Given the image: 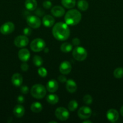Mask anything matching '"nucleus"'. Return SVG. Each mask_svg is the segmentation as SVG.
I'll list each match as a JSON object with an SVG mask.
<instances>
[{
  "instance_id": "nucleus-1",
  "label": "nucleus",
  "mask_w": 123,
  "mask_h": 123,
  "mask_svg": "<svg viewBox=\"0 0 123 123\" xmlns=\"http://www.w3.org/2000/svg\"><path fill=\"white\" fill-rule=\"evenodd\" d=\"M52 33L55 39L59 41H65L69 37L70 30L66 23L59 22L53 26Z\"/></svg>"
},
{
  "instance_id": "nucleus-2",
  "label": "nucleus",
  "mask_w": 123,
  "mask_h": 123,
  "mask_svg": "<svg viewBox=\"0 0 123 123\" xmlns=\"http://www.w3.org/2000/svg\"><path fill=\"white\" fill-rule=\"evenodd\" d=\"M82 19V14L76 9H71L66 12L65 16V21L68 25H77Z\"/></svg>"
},
{
  "instance_id": "nucleus-3",
  "label": "nucleus",
  "mask_w": 123,
  "mask_h": 123,
  "mask_svg": "<svg viewBox=\"0 0 123 123\" xmlns=\"http://www.w3.org/2000/svg\"><path fill=\"white\" fill-rule=\"evenodd\" d=\"M30 93L34 98L41 99L45 96L47 90L45 86L41 84H35L31 87Z\"/></svg>"
},
{
  "instance_id": "nucleus-4",
  "label": "nucleus",
  "mask_w": 123,
  "mask_h": 123,
  "mask_svg": "<svg viewBox=\"0 0 123 123\" xmlns=\"http://www.w3.org/2000/svg\"><path fill=\"white\" fill-rule=\"evenodd\" d=\"M72 56L74 58L78 61H83L88 56L86 50L81 46H77L72 51Z\"/></svg>"
},
{
  "instance_id": "nucleus-5",
  "label": "nucleus",
  "mask_w": 123,
  "mask_h": 123,
  "mask_svg": "<svg viewBox=\"0 0 123 123\" xmlns=\"http://www.w3.org/2000/svg\"><path fill=\"white\" fill-rule=\"evenodd\" d=\"M45 47V42L43 39L39 38L33 40L30 44V48L31 50L35 52H39L42 51Z\"/></svg>"
},
{
  "instance_id": "nucleus-6",
  "label": "nucleus",
  "mask_w": 123,
  "mask_h": 123,
  "mask_svg": "<svg viewBox=\"0 0 123 123\" xmlns=\"http://www.w3.org/2000/svg\"><path fill=\"white\" fill-rule=\"evenodd\" d=\"M55 115L60 121H66L69 118V113L68 111L63 107H59L55 111Z\"/></svg>"
},
{
  "instance_id": "nucleus-7",
  "label": "nucleus",
  "mask_w": 123,
  "mask_h": 123,
  "mask_svg": "<svg viewBox=\"0 0 123 123\" xmlns=\"http://www.w3.org/2000/svg\"><path fill=\"white\" fill-rule=\"evenodd\" d=\"M27 23L30 27L32 28H39L41 25V20L36 16H29L27 18Z\"/></svg>"
},
{
  "instance_id": "nucleus-8",
  "label": "nucleus",
  "mask_w": 123,
  "mask_h": 123,
  "mask_svg": "<svg viewBox=\"0 0 123 123\" xmlns=\"http://www.w3.org/2000/svg\"><path fill=\"white\" fill-rule=\"evenodd\" d=\"M14 30V25L12 22H7L0 27V32L4 35L10 34Z\"/></svg>"
},
{
  "instance_id": "nucleus-9",
  "label": "nucleus",
  "mask_w": 123,
  "mask_h": 123,
  "mask_svg": "<svg viewBox=\"0 0 123 123\" xmlns=\"http://www.w3.org/2000/svg\"><path fill=\"white\" fill-rule=\"evenodd\" d=\"M92 115V110L88 106H82L78 109V115L82 120H87Z\"/></svg>"
},
{
  "instance_id": "nucleus-10",
  "label": "nucleus",
  "mask_w": 123,
  "mask_h": 123,
  "mask_svg": "<svg viewBox=\"0 0 123 123\" xmlns=\"http://www.w3.org/2000/svg\"><path fill=\"white\" fill-rule=\"evenodd\" d=\"M29 40L26 36H19L14 39V44L16 47L19 48L27 46L28 44Z\"/></svg>"
},
{
  "instance_id": "nucleus-11",
  "label": "nucleus",
  "mask_w": 123,
  "mask_h": 123,
  "mask_svg": "<svg viewBox=\"0 0 123 123\" xmlns=\"http://www.w3.org/2000/svg\"><path fill=\"white\" fill-rule=\"evenodd\" d=\"M72 70V66L69 62L64 61L60 64L59 67V70L62 74H68L71 72Z\"/></svg>"
},
{
  "instance_id": "nucleus-12",
  "label": "nucleus",
  "mask_w": 123,
  "mask_h": 123,
  "mask_svg": "<svg viewBox=\"0 0 123 123\" xmlns=\"http://www.w3.org/2000/svg\"><path fill=\"white\" fill-rule=\"evenodd\" d=\"M107 120L112 123H115L118 120L119 118V114L118 111L114 109H110L108 110L106 114Z\"/></svg>"
},
{
  "instance_id": "nucleus-13",
  "label": "nucleus",
  "mask_w": 123,
  "mask_h": 123,
  "mask_svg": "<svg viewBox=\"0 0 123 123\" xmlns=\"http://www.w3.org/2000/svg\"><path fill=\"white\" fill-rule=\"evenodd\" d=\"M51 13L54 16L57 18H60L63 16L65 13V10L62 7L59 6H54L51 10Z\"/></svg>"
},
{
  "instance_id": "nucleus-14",
  "label": "nucleus",
  "mask_w": 123,
  "mask_h": 123,
  "mask_svg": "<svg viewBox=\"0 0 123 123\" xmlns=\"http://www.w3.org/2000/svg\"><path fill=\"white\" fill-rule=\"evenodd\" d=\"M18 57L22 62H27L30 58V53L27 49H22L18 52Z\"/></svg>"
},
{
  "instance_id": "nucleus-15",
  "label": "nucleus",
  "mask_w": 123,
  "mask_h": 123,
  "mask_svg": "<svg viewBox=\"0 0 123 123\" xmlns=\"http://www.w3.org/2000/svg\"><path fill=\"white\" fill-rule=\"evenodd\" d=\"M59 85L58 82L55 79H51L50 80L47 82V89L48 91L50 92H54L57 91Z\"/></svg>"
},
{
  "instance_id": "nucleus-16",
  "label": "nucleus",
  "mask_w": 123,
  "mask_h": 123,
  "mask_svg": "<svg viewBox=\"0 0 123 123\" xmlns=\"http://www.w3.org/2000/svg\"><path fill=\"white\" fill-rule=\"evenodd\" d=\"M66 88L67 91L71 93L75 92L77 88V84L75 82L73 79H68L66 80Z\"/></svg>"
},
{
  "instance_id": "nucleus-17",
  "label": "nucleus",
  "mask_w": 123,
  "mask_h": 123,
  "mask_svg": "<svg viewBox=\"0 0 123 123\" xmlns=\"http://www.w3.org/2000/svg\"><path fill=\"white\" fill-rule=\"evenodd\" d=\"M55 22V19L52 16L45 15L42 19V23L45 27L49 28L53 26Z\"/></svg>"
},
{
  "instance_id": "nucleus-18",
  "label": "nucleus",
  "mask_w": 123,
  "mask_h": 123,
  "mask_svg": "<svg viewBox=\"0 0 123 123\" xmlns=\"http://www.w3.org/2000/svg\"><path fill=\"white\" fill-rule=\"evenodd\" d=\"M23 82V78L19 73H14L12 77V82L15 86H20Z\"/></svg>"
},
{
  "instance_id": "nucleus-19",
  "label": "nucleus",
  "mask_w": 123,
  "mask_h": 123,
  "mask_svg": "<svg viewBox=\"0 0 123 123\" xmlns=\"http://www.w3.org/2000/svg\"><path fill=\"white\" fill-rule=\"evenodd\" d=\"M25 113L24 107L21 105H17L13 109V114L17 118H21Z\"/></svg>"
},
{
  "instance_id": "nucleus-20",
  "label": "nucleus",
  "mask_w": 123,
  "mask_h": 123,
  "mask_svg": "<svg viewBox=\"0 0 123 123\" xmlns=\"http://www.w3.org/2000/svg\"><path fill=\"white\" fill-rule=\"evenodd\" d=\"M37 3L36 0H25V7L28 10L34 11L36 9Z\"/></svg>"
},
{
  "instance_id": "nucleus-21",
  "label": "nucleus",
  "mask_w": 123,
  "mask_h": 123,
  "mask_svg": "<svg viewBox=\"0 0 123 123\" xmlns=\"http://www.w3.org/2000/svg\"><path fill=\"white\" fill-rule=\"evenodd\" d=\"M30 109L32 112L34 113H39L40 112L42 111V109H43V106L41 105V103L39 102H34L31 104Z\"/></svg>"
},
{
  "instance_id": "nucleus-22",
  "label": "nucleus",
  "mask_w": 123,
  "mask_h": 123,
  "mask_svg": "<svg viewBox=\"0 0 123 123\" xmlns=\"http://www.w3.org/2000/svg\"><path fill=\"white\" fill-rule=\"evenodd\" d=\"M47 101L49 104L55 105L59 102V97L54 94H50L47 96Z\"/></svg>"
},
{
  "instance_id": "nucleus-23",
  "label": "nucleus",
  "mask_w": 123,
  "mask_h": 123,
  "mask_svg": "<svg viewBox=\"0 0 123 123\" xmlns=\"http://www.w3.org/2000/svg\"><path fill=\"white\" fill-rule=\"evenodd\" d=\"M62 4L64 7L66 8H72L75 6V0H62Z\"/></svg>"
},
{
  "instance_id": "nucleus-24",
  "label": "nucleus",
  "mask_w": 123,
  "mask_h": 123,
  "mask_svg": "<svg viewBox=\"0 0 123 123\" xmlns=\"http://www.w3.org/2000/svg\"><path fill=\"white\" fill-rule=\"evenodd\" d=\"M60 50L64 53H69L72 50V45L71 43L65 42L60 46Z\"/></svg>"
},
{
  "instance_id": "nucleus-25",
  "label": "nucleus",
  "mask_w": 123,
  "mask_h": 123,
  "mask_svg": "<svg viewBox=\"0 0 123 123\" xmlns=\"http://www.w3.org/2000/svg\"><path fill=\"white\" fill-rule=\"evenodd\" d=\"M77 7L82 11H86L89 7V4L86 0H79L77 2Z\"/></svg>"
},
{
  "instance_id": "nucleus-26",
  "label": "nucleus",
  "mask_w": 123,
  "mask_h": 123,
  "mask_svg": "<svg viewBox=\"0 0 123 123\" xmlns=\"http://www.w3.org/2000/svg\"><path fill=\"white\" fill-rule=\"evenodd\" d=\"M33 63L36 67H41L43 64V59L39 55H35L33 58Z\"/></svg>"
},
{
  "instance_id": "nucleus-27",
  "label": "nucleus",
  "mask_w": 123,
  "mask_h": 123,
  "mask_svg": "<svg viewBox=\"0 0 123 123\" xmlns=\"http://www.w3.org/2000/svg\"><path fill=\"white\" fill-rule=\"evenodd\" d=\"M113 76L116 78L120 79L123 77V68L118 67L113 71Z\"/></svg>"
},
{
  "instance_id": "nucleus-28",
  "label": "nucleus",
  "mask_w": 123,
  "mask_h": 123,
  "mask_svg": "<svg viewBox=\"0 0 123 123\" xmlns=\"http://www.w3.org/2000/svg\"><path fill=\"white\" fill-rule=\"evenodd\" d=\"M78 103H77V101L74 100H72L70 101L69 103L68 104V109L70 111H74L78 108Z\"/></svg>"
},
{
  "instance_id": "nucleus-29",
  "label": "nucleus",
  "mask_w": 123,
  "mask_h": 123,
  "mask_svg": "<svg viewBox=\"0 0 123 123\" xmlns=\"http://www.w3.org/2000/svg\"><path fill=\"white\" fill-rule=\"evenodd\" d=\"M83 102H84L86 105H91L92 103L93 99L92 97V96H90V95L86 94L83 97Z\"/></svg>"
},
{
  "instance_id": "nucleus-30",
  "label": "nucleus",
  "mask_w": 123,
  "mask_h": 123,
  "mask_svg": "<svg viewBox=\"0 0 123 123\" xmlns=\"http://www.w3.org/2000/svg\"><path fill=\"white\" fill-rule=\"evenodd\" d=\"M38 74L41 77H42V78H45V77L47 76V74H48V72H47V69L44 67H40L38 69Z\"/></svg>"
},
{
  "instance_id": "nucleus-31",
  "label": "nucleus",
  "mask_w": 123,
  "mask_h": 123,
  "mask_svg": "<svg viewBox=\"0 0 123 123\" xmlns=\"http://www.w3.org/2000/svg\"><path fill=\"white\" fill-rule=\"evenodd\" d=\"M43 7L46 9H49L52 7V3L50 1H45L43 2Z\"/></svg>"
},
{
  "instance_id": "nucleus-32",
  "label": "nucleus",
  "mask_w": 123,
  "mask_h": 123,
  "mask_svg": "<svg viewBox=\"0 0 123 123\" xmlns=\"http://www.w3.org/2000/svg\"><path fill=\"white\" fill-rule=\"evenodd\" d=\"M31 29L29 27H26L23 30V33H24V36H29L30 35H31Z\"/></svg>"
},
{
  "instance_id": "nucleus-33",
  "label": "nucleus",
  "mask_w": 123,
  "mask_h": 123,
  "mask_svg": "<svg viewBox=\"0 0 123 123\" xmlns=\"http://www.w3.org/2000/svg\"><path fill=\"white\" fill-rule=\"evenodd\" d=\"M29 91V88L27 86H21V88H20V92L22 94H27L28 92Z\"/></svg>"
},
{
  "instance_id": "nucleus-34",
  "label": "nucleus",
  "mask_w": 123,
  "mask_h": 123,
  "mask_svg": "<svg viewBox=\"0 0 123 123\" xmlns=\"http://www.w3.org/2000/svg\"><path fill=\"white\" fill-rule=\"evenodd\" d=\"M28 68L29 66L26 63V62H24V63L22 64L21 66H20V68H21V70L23 72H27V71L28 70Z\"/></svg>"
},
{
  "instance_id": "nucleus-35",
  "label": "nucleus",
  "mask_w": 123,
  "mask_h": 123,
  "mask_svg": "<svg viewBox=\"0 0 123 123\" xmlns=\"http://www.w3.org/2000/svg\"><path fill=\"white\" fill-rule=\"evenodd\" d=\"M72 43L74 46H78L80 44V40H79V38H74L72 39Z\"/></svg>"
},
{
  "instance_id": "nucleus-36",
  "label": "nucleus",
  "mask_w": 123,
  "mask_h": 123,
  "mask_svg": "<svg viewBox=\"0 0 123 123\" xmlns=\"http://www.w3.org/2000/svg\"><path fill=\"white\" fill-rule=\"evenodd\" d=\"M58 80H59V81H60V82L64 83L66 82V80H67V79H66V77L64 75H60L58 77Z\"/></svg>"
},
{
  "instance_id": "nucleus-37",
  "label": "nucleus",
  "mask_w": 123,
  "mask_h": 123,
  "mask_svg": "<svg viewBox=\"0 0 123 123\" xmlns=\"http://www.w3.org/2000/svg\"><path fill=\"white\" fill-rule=\"evenodd\" d=\"M17 101H18L19 103L22 104V103H23L25 102V98H24V97L22 96H19L18 97V98H17Z\"/></svg>"
},
{
  "instance_id": "nucleus-38",
  "label": "nucleus",
  "mask_w": 123,
  "mask_h": 123,
  "mask_svg": "<svg viewBox=\"0 0 123 123\" xmlns=\"http://www.w3.org/2000/svg\"><path fill=\"white\" fill-rule=\"evenodd\" d=\"M120 114H121V115L123 117V106L121 107V109H120Z\"/></svg>"
},
{
  "instance_id": "nucleus-39",
  "label": "nucleus",
  "mask_w": 123,
  "mask_h": 123,
  "mask_svg": "<svg viewBox=\"0 0 123 123\" xmlns=\"http://www.w3.org/2000/svg\"><path fill=\"white\" fill-rule=\"evenodd\" d=\"M92 121L90 120H85L84 121H83V123H91Z\"/></svg>"
},
{
  "instance_id": "nucleus-40",
  "label": "nucleus",
  "mask_w": 123,
  "mask_h": 123,
  "mask_svg": "<svg viewBox=\"0 0 123 123\" xmlns=\"http://www.w3.org/2000/svg\"><path fill=\"white\" fill-rule=\"evenodd\" d=\"M44 49H45V53L48 52V50H49V49H48V48H47H47H45Z\"/></svg>"
},
{
  "instance_id": "nucleus-41",
  "label": "nucleus",
  "mask_w": 123,
  "mask_h": 123,
  "mask_svg": "<svg viewBox=\"0 0 123 123\" xmlns=\"http://www.w3.org/2000/svg\"><path fill=\"white\" fill-rule=\"evenodd\" d=\"M57 123L56 121H50V122H49V123Z\"/></svg>"
}]
</instances>
